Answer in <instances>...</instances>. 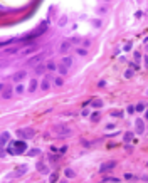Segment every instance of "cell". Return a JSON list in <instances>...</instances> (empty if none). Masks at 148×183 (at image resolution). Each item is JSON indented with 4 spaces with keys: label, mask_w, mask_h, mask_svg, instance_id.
Wrapping results in <instances>:
<instances>
[{
    "label": "cell",
    "mask_w": 148,
    "mask_h": 183,
    "mask_svg": "<svg viewBox=\"0 0 148 183\" xmlns=\"http://www.w3.org/2000/svg\"><path fill=\"white\" fill-rule=\"evenodd\" d=\"M47 27H49V22L47 20H42V24L37 27L36 30H32L30 34H27V35H24L22 39H18V40H30V39H36V37H39V35H42L44 32L47 30Z\"/></svg>",
    "instance_id": "obj_1"
},
{
    "label": "cell",
    "mask_w": 148,
    "mask_h": 183,
    "mask_svg": "<svg viewBox=\"0 0 148 183\" xmlns=\"http://www.w3.org/2000/svg\"><path fill=\"white\" fill-rule=\"evenodd\" d=\"M9 146L14 150V154H22L25 150H27V143L22 141V139H20V141H10Z\"/></svg>",
    "instance_id": "obj_2"
},
{
    "label": "cell",
    "mask_w": 148,
    "mask_h": 183,
    "mask_svg": "<svg viewBox=\"0 0 148 183\" xmlns=\"http://www.w3.org/2000/svg\"><path fill=\"white\" fill-rule=\"evenodd\" d=\"M17 135H18V138H24V139H27V138H32V136L36 135V129H32V128L17 129Z\"/></svg>",
    "instance_id": "obj_3"
},
{
    "label": "cell",
    "mask_w": 148,
    "mask_h": 183,
    "mask_svg": "<svg viewBox=\"0 0 148 183\" xmlns=\"http://www.w3.org/2000/svg\"><path fill=\"white\" fill-rule=\"evenodd\" d=\"M116 166V161H104V163H101V166H99V171H110V170H113Z\"/></svg>",
    "instance_id": "obj_4"
},
{
    "label": "cell",
    "mask_w": 148,
    "mask_h": 183,
    "mask_svg": "<svg viewBox=\"0 0 148 183\" xmlns=\"http://www.w3.org/2000/svg\"><path fill=\"white\" fill-rule=\"evenodd\" d=\"M44 57H46V54H44V52H42V54H37V56H34V57L29 59L27 64H29V66H36V64H39V62H40Z\"/></svg>",
    "instance_id": "obj_5"
},
{
    "label": "cell",
    "mask_w": 148,
    "mask_h": 183,
    "mask_svg": "<svg viewBox=\"0 0 148 183\" xmlns=\"http://www.w3.org/2000/svg\"><path fill=\"white\" fill-rule=\"evenodd\" d=\"M25 171H27V166H25V165H22V166L15 168V171H14V173L9 175V178H17V176H20V175H24Z\"/></svg>",
    "instance_id": "obj_6"
},
{
    "label": "cell",
    "mask_w": 148,
    "mask_h": 183,
    "mask_svg": "<svg viewBox=\"0 0 148 183\" xmlns=\"http://www.w3.org/2000/svg\"><path fill=\"white\" fill-rule=\"evenodd\" d=\"M9 139H10V135L7 133V131H5V133H2V135H0V148H3V146L7 145V141H9Z\"/></svg>",
    "instance_id": "obj_7"
},
{
    "label": "cell",
    "mask_w": 148,
    "mask_h": 183,
    "mask_svg": "<svg viewBox=\"0 0 148 183\" xmlns=\"http://www.w3.org/2000/svg\"><path fill=\"white\" fill-rule=\"evenodd\" d=\"M36 46H27V47H24L20 50V56H27V54H32V52H36Z\"/></svg>",
    "instance_id": "obj_8"
},
{
    "label": "cell",
    "mask_w": 148,
    "mask_h": 183,
    "mask_svg": "<svg viewBox=\"0 0 148 183\" xmlns=\"http://www.w3.org/2000/svg\"><path fill=\"white\" fill-rule=\"evenodd\" d=\"M67 50H71V42H62V44L59 46V52H61V54H66Z\"/></svg>",
    "instance_id": "obj_9"
},
{
    "label": "cell",
    "mask_w": 148,
    "mask_h": 183,
    "mask_svg": "<svg viewBox=\"0 0 148 183\" xmlns=\"http://www.w3.org/2000/svg\"><path fill=\"white\" fill-rule=\"evenodd\" d=\"M24 77H25V71H20V72H15V74L12 76V79H14L15 82H20Z\"/></svg>",
    "instance_id": "obj_10"
},
{
    "label": "cell",
    "mask_w": 148,
    "mask_h": 183,
    "mask_svg": "<svg viewBox=\"0 0 148 183\" xmlns=\"http://www.w3.org/2000/svg\"><path fill=\"white\" fill-rule=\"evenodd\" d=\"M135 124H136V133L141 135V133L145 131V123H143L141 119H136V123H135Z\"/></svg>",
    "instance_id": "obj_11"
},
{
    "label": "cell",
    "mask_w": 148,
    "mask_h": 183,
    "mask_svg": "<svg viewBox=\"0 0 148 183\" xmlns=\"http://www.w3.org/2000/svg\"><path fill=\"white\" fill-rule=\"evenodd\" d=\"M17 52H20V47H18V46H14V47H10V49H5V56H12V54H17Z\"/></svg>",
    "instance_id": "obj_12"
},
{
    "label": "cell",
    "mask_w": 148,
    "mask_h": 183,
    "mask_svg": "<svg viewBox=\"0 0 148 183\" xmlns=\"http://www.w3.org/2000/svg\"><path fill=\"white\" fill-rule=\"evenodd\" d=\"M49 79H51V76H46V79H44V81L40 82V87H42L44 91H47V89L51 87V84H49Z\"/></svg>",
    "instance_id": "obj_13"
},
{
    "label": "cell",
    "mask_w": 148,
    "mask_h": 183,
    "mask_svg": "<svg viewBox=\"0 0 148 183\" xmlns=\"http://www.w3.org/2000/svg\"><path fill=\"white\" fill-rule=\"evenodd\" d=\"M61 64L69 69V67H71V64H73V59H71V57H62V59H61Z\"/></svg>",
    "instance_id": "obj_14"
},
{
    "label": "cell",
    "mask_w": 148,
    "mask_h": 183,
    "mask_svg": "<svg viewBox=\"0 0 148 183\" xmlns=\"http://www.w3.org/2000/svg\"><path fill=\"white\" fill-rule=\"evenodd\" d=\"M37 170H39L40 173H47V166L42 163V161H39V163H37Z\"/></svg>",
    "instance_id": "obj_15"
},
{
    "label": "cell",
    "mask_w": 148,
    "mask_h": 183,
    "mask_svg": "<svg viewBox=\"0 0 148 183\" xmlns=\"http://www.w3.org/2000/svg\"><path fill=\"white\" fill-rule=\"evenodd\" d=\"M36 89H37V81H36V77H34V79L30 81V86H29V91H30V92H34Z\"/></svg>",
    "instance_id": "obj_16"
},
{
    "label": "cell",
    "mask_w": 148,
    "mask_h": 183,
    "mask_svg": "<svg viewBox=\"0 0 148 183\" xmlns=\"http://www.w3.org/2000/svg\"><path fill=\"white\" fill-rule=\"evenodd\" d=\"M2 96L5 97V99H9V97H12V89H10V87H7L5 91H2Z\"/></svg>",
    "instance_id": "obj_17"
},
{
    "label": "cell",
    "mask_w": 148,
    "mask_h": 183,
    "mask_svg": "<svg viewBox=\"0 0 148 183\" xmlns=\"http://www.w3.org/2000/svg\"><path fill=\"white\" fill-rule=\"evenodd\" d=\"M56 129H57V131H56L57 135H69V133H71L67 128H56Z\"/></svg>",
    "instance_id": "obj_18"
},
{
    "label": "cell",
    "mask_w": 148,
    "mask_h": 183,
    "mask_svg": "<svg viewBox=\"0 0 148 183\" xmlns=\"http://www.w3.org/2000/svg\"><path fill=\"white\" fill-rule=\"evenodd\" d=\"M57 69H59L61 76H66V74H67V67H66V66H62V64H59V66H57Z\"/></svg>",
    "instance_id": "obj_19"
},
{
    "label": "cell",
    "mask_w": 148,
    "mask_h": 183,
    "mask_svg": "<svg viewBox=\"0 0 148 183\" xmlns=\"http://www.w3.org/2000/svg\"><path fill=\"white\" fill-rule=\"evenodd\" d=\"M64 173H66V176H67V178H74V171L71 170V168H67V170H64Z\"/></svg>",
    "instance_id": "obj_20"
},
{
    "label": "cell",
    "mask_w": 148,
    "mask_h": 183,
    "mask_svg": "<svg viewBox=\"0 0 148 183\" xmlns=\"http://www.w3.org/2000/svg\"><path fill=\"white\" fill-rule=\"evenodd\" d=\"M57 178H59L57 173H52L51 176H49V182H51V183H57Z\"/></svg>",
    "instance_id": "obj_21"
},
{
    "label": "cell",
    "mask_w": 148,
    "mask_h": 183,
    "mask_svg": "<svg viewBox=\"0 0 148 183\" xmlns=\"http://www.w3.org/2000/svg\"><path fill=\"white\" fill-rule=\"evenodd\" d=\"M103 106V101L101 99H96V101H92V107H101Z\"/></svg>",
    "instance_id": "obj_22"
},
{
    "label": "cell",
    "mask_w": 148,
    "mask_h": 183,
    "mask_svg": "<svg viewBox=\"0 0 148 183\" xmlns=\"http://www.w3.org/2000/svg\"><path fill=\"white\" fill-rule=\"evenodd\" d=\"M39 153H40V150H37V148H34V150H30V151H29V156H37Z\"/></svg>",
    "instance_id": "obj_23"
},
{
    "label": "cell",
    "mask_w": 148,
    "mask_h": 183,
    "mask_svg": "<svg viewBox=\"0 0 148 183\" xmlns=\"http://www.w3.org/2000/svg\"><path fill=\"white\" fill-rule=\"evenodd\" d=\"M24 89H25V87L22 86V84H18V86L15 87V92H17V94H22V92H24Z\"/></svg>",
    "instance_id": "obj_24"
},
{
    "label": "cell",
    "mask_w": 148,
    "mask_h": 183,
    "mask_svg": "<svg viewBox=\"0 0 148 183\" xmlns=\"http://www.w3.org/2000/svg\"><path fill=\"white\" fill-rule=\"evenodd\" d=\"M44 71H46V67H44V66H37V67H36V74H42Z\"/></svg>",
    "instance_id": "obj_25"
},
{
    "label": "cell",
    "mask_w": 148,
    "mask_h": 183,
    "mask_svg": "<svg viewBox=\"0 0 148 183\" xmlns=\"http://www.w3.org/2000/svg\"><path fill=\"white\" fill-rule=\"evenodd\" d=\"M56 67H57V66H56L54 62H47V69H49V71H54Z\"/></svg>",
    "instance_id": "obj_26"
},
{
    "label": "cell",
    "mask_w": 148,
    "mask_h": 183,
    "mask_svg": "<svg viewBox=\"0 0 148 183\" xmlns=\"http://www.w3.org/2000/svg\"><path fill=\"white\" fill-rule=\"evenodd\" d=\"M131 138H133V133H126L125 135V141L128 143V141H131Z\"/></svg>",
    "instance_id": "obj_27"
},
{
    "label": "cell",
    "mask_w": 148,
    "mask_h": 183,
    "mask_svg": "<svg viewBox=\"0 0 148 183\" xmlns=\"http://www.w3.org/2000/svg\"><path fill=\"white\" fill-rule=\"evenodd\" d=\"M103 182H104V183H106V182H113V183H118V182H120V180H118V178H104Z\"/></svg>",
    "instance_id": "obj_28"
},
{
    "label": "cell",
    "mask_w": 148,
    "mask_h": 183,
    "mask_svg": "<svg viewBox=\"0 0 148 183\" xmlns=\"http://www.w3.org/2000/svg\"><path fill=\"white\" fill-rule=\"evenodd\" d=\"M135 109H138V111H143V109H145V104H143V103H140V104H136V106H135Z\"/></svg>",
    "instance_id": "obj_29"
},
{
    "label": "cell",
    "mask_w": 148,
    "mask_h": 183,
    "mask_svg": "<svg viewBox=\"0 0 148 183\" xmlns=\"http://www.w3.org/2000/svg\"><path fill=\"white\" fill-rule=\"evenodd\" d=\"M56 86H62V79L61 77H56Z\"/></svg>",
    "instance_id": "obj_30"
},
{
    "label": "cell",
    "mask_w": 148,
    "mask_h": 183,
    "mask_svg": "<svg viewBox=\"0 0 148 183\" xmlns=\"http://www.w3.org/2000/svg\"><path fill=\"white\" fill-rule=\"evenodd\" d=\"M131 76H133V71H130V69H128V71H126V72H125V77H126V79H128V77H131Z\"/></svg>",
    "instance_id": "obj_31"
},
{
    "label": "cell",
    "mask_w": 148,
    "mask_h": 183,
    "mask_svg": "<svg viewBox=\"0 0 148 183\" xmlns=\"http://www.w3.org/2000/svg\"><path fill=\"white\" fill-rule=\"evenodd\" d=\"M135 113V106H128V114H133Z\"/></svg>",
    "instance_id": "obj_32"
},
{
    "label": "cell",
    "mask_w": 148,
    "mask_h": 183,
    "mask_svg": "<svg viewBox=\"0 0 148 183\" xmlns=\"http://www.w3.org/2000/svg\"><path fill=\"white\" fill-rule=\"evenodd\" d=\"M111 116H116V118H121V111H113Z\"/></svg>",
    "instance_id": "obj_33"
},
{
    "label": "cell",
    "mask_w": 148,
    "mask_h": 183,
    "mask_svg": "<svg viewBox=\"0 0 148 183\" xmlns=\"http://www.w3.org/2000/svg\"><path fill=\"white\" fill-rule=\"evenodd\" d=\"M98 119H99V114H98V113H94V114H92V121H94V123H96V121H98Z\"/></svg>",
    "instance_id": "obj_34"
},
{
    "label": "cell",
    "mask_w": 148,
    "mask_h": 183,
    "mask_svg": "<svg viewBox=\"0 0 148 183\" xmlns=\"http://www.w3.org/2000/svg\"><path fill=\"white\" fill-rule=\"evenodd\" d=\"M79 40H81V39H79V37H73V39H71V42H74V44H77Z\"/></svg>",
    "instance_id": "obj_35"
},
{
    "label": "cell",
    "mask_w": 148,
    "mask_h": 183,
    "mask_svg": "<svg viewBox=\"0 0 148 183\" xmlns=\"http://www.w3.org/2000/svg\"><path fill=\"white\" fill-rule=\"evenodd\" d=\"M77 52H79L81 56H86V50H84V49H77Z\"/></svg>",
    "instance_id": "obj_36"
},
{
    "label": "cell",
    "mask_w": 148,
    "mask_h": 183,
    "mask_svg": "<svg viewBox=\"0 0 148 183\" xmlns=\"http://www.w3.org/2000/svg\"><path fill=\"white\" fill-rule=\"evenodd\" d=\"M66 24V17H62V19H61V22H59V25H64Z\"/></svg>",
    "instance_id": "obj_37"
},
{
    "label": "cell",
    "mask_w": 148,
    "mask_h": 183,
    "mask_svg": "<svg viewBox=\"0 0 148 183\" xmlns=\"http://www.w3.org/2000/svg\"><path fill=\"white\" fill-rule=\"evenodd\" d=\"M140 57H141V54H140V52H135V59H136V61H138Z\"/></svg>",
    "instance_id": "obj_38"
},
{
    "label": "cell",
    "mask_w": 148,
    "mask_h": 183,
    "mask_svg": "<svg viewBox=\"0 0 148 183\" xmlns=\"http://www.w3.org/2000/svg\"><path fill=\"white\" fill-rule=\"evenodd\" d=\"M2 89H5V87H3V84H0V92H2Z\"/></svg>",
    "instance_id": "obj_39"
},
{
    "label": "cell",
    "mask_w": 148,
    "mask_h": 183,
    "mask_svg": "<svg viewBox=\"0 0 148 183\" xmlns=\"http://www.w3.org/2000/svg\"><path fill=\"white\" fill-rule=\"evenodd\" d=\"M2 10H3V7H2V5H0V12H2Z\"/></svg>",
    "instance_id": "obj_40"
},
{
    "label": "cell",
    "mask_w": 148,
    "mask_h": 183,
    "mask_svg": "<svg viewBox=\"0 0 148 183\" xmlns=\"http://www.w3.org/2000/svg\"><path fill=\"white\" fill-rule=\"evenodd\" d=\"M59 183H66V182H64V180H62V182H59Z\"/></svg>",
    "instance_id": "obj_41"
},
{
    "label": "cell",
    "mask_w": 148,
    "mask_h": 183,
    "mask_svg": "<svg viewBox=\"0 0 148 183\" xmlns=\"http://www.w3.org/2000/svg\"><path fill=\"white\" fill-rule=\"evenodd\" d=\"M147 119H148V113H147Z\"/></svg>",
    "instance_id": "obj_42"
}]
</instances>
